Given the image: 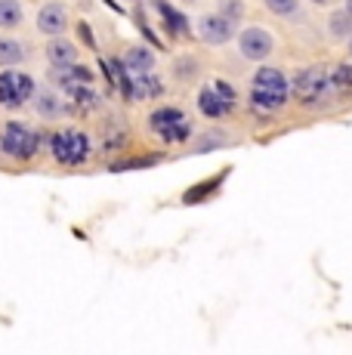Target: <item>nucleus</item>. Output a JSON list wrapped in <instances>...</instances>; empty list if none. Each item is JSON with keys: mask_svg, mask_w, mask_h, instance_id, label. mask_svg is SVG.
<instances>
[{"mask_svg": "<svg viewBox=\"0 0 352 355\" xmlns=\"http://www.w3.org/2000/svg\"><path fill=\"white\" fill-rule=\"evenodd\" d=\"M25 22V6L19 0H0V31H16Z\"/></svg>", "mask_w": 352, "mask_h": 355, "instance_id": "17", "label": "nucleus"}, {"mask_svg": "<svg viewBox=\"0 0 352 355\" xmlns=\"http://www.w3.org/2000/svg\"><path fill=\"white\" fill-rule=\"evenodd\" d=\"M275 16H294L297 12V0H263Z\"/></svg>", "mask_w": 352, "mask_h": 355, "instance_id": "21", "label": "nucleus"}, {"mask_svg": "<svg viewBox=\"0 0 352 355\" xmlns=\"http://www.w3.org/2000/svg\"><path fill=\"white\" fill-rule=\"evenodd\" d=\"M50 148L53 161L59 167H80V164L90 161V152H93V142L84 130H74V127H62V130H53L44 142Z\"/></svg>", "mask_w": 352, "mask_h": 355, "instance_id": "2", "label": "nucleus"}, {"mask_svg": "<svg viewBox=\"0 0 352 355\" xmlns=\"http://www.w3.org/2000/svg\"><path fill=\"white\" fill-rule=\"evenodd\" d=\"M188 3H192V0H188Z\"/></svg>", "mask_w": 352, "mask_h": 355, "instance_id": "25", "label": "nucleus"}, {"mask_svg": "<svg viewBox=\"0 0 352 355\" xmlns=\"http://www.w3.org/2000/svg\"><path fill=\"white\" fill-rule=\"evenodd\" d=\"M50 80L53 84H59L62 90H71V87H87V84H93V71L87 65H69V68H53V74H50Z\"/></svg>", "mask_w": 352, "mask_h": 355, "instance_id": "14", "label": "nucleus"}, {"mask_svg": "<svg viewBox=\"0 0 352 355\" xmlns=\"http://www.w3.org/2000/svg\"><path fill=\"white\" fill-rule=\"evenodd\" d=\"M272 46H275V40L266 28H247L238 34V50L250 62H263V59L272 53Z\"/></svg>", "mask_w": 352, "mask_h": 355, "instance_id": "9", "label": "nucleus"}, {"mask_svg": "<svg viewBox=\"0 0 352 355\" xmlns=\"http://www.w3.org/2000/svg\"><path fill=\"white\" fill-rule=\"evenodd\" d=\"M290 96V84L288 78L279 71V68H260L250 80V102L254 108H266V112H275L281 108Z\"/></svg>", "mask_w": 352, "mask_h": 355, "instance_id": "3", "label": "nucleus"}, {"mask_svg": "<svg viewBox=\"0 0 352 355\" xmlns=\"http://www.w3.org/2000/svg\"><path fill=\"white\" fill-rule=\"evenodd\" d=\"M349 53H352V44H349Z\"/></svg>", "mask_w": 352, "mask_h": 355, "instance_id": "24", "label": "nucleus"}, {"mask_svg": "<svg viewBox=\"0 0 352 355\" xmlns=\"http://www.w3.org/2000/svg\"><path fill=\"white\" fill-rule=\"evenodd\" d=\"M331 90L337 93H352V65H337L331 74Z\"/></svg>", "mask_w": 352, "mask_h": 355, "instance_id": "20", "label": "nucleus"}, {"mask_svg": "<svg viewBox=\"0 0 352 355\" xmlns=\"http://www.w3.org/2000/svg\"><path fill=\"white\" fill-rule=\"evenodd\" d=\"M44 53H46L50 68H69L78 62V46H74V40H69V37H50Z\"/></svg>", "mask_w": 352, "mask_h": 355, "instance_id": "13", "label": "nucleus"}, {"mask_svg": "<svg viewBox=\"0 0 352 355\" xmlns=\"http://www.w3.org/2000/svg\"><path fill=\"white\" fill-rule=\"evenodd\" d=\"M328 90H331V74L324 71L322 65L303 68V71L294 78V84H290V93H294L300 102H306V105L322 102L324 96H328Z\"/></svg>", "mask_w": 352, "mask_h": 355, "instance_id": "6", "label": "nucleus"}, {"mask_svg": "<svg viewBox=\"0 0 352 355\" xmlns=\"http://www.w3.org/2000/svg\"><path fill=\"white\" fill-rule=\"evenodd\" d=\"M155 68V53L146 46H130L124 53V71L127 74H152Z\"/></svg>", "mask_w": 352, "mask_h": 355, "instance_id": "16", "label": "nucleus"}, {"mask_svg": "<svg viewBox=\"0 0 352 355\" xmlns=\"http://www.w3.org/2000/svg\"><path fill=\"white\" fill-rule=\"evenodd\" d=\"M155 6H158V12L164 16V25L170 28L173 34H188V22H186V16H179V12L173 10L167 0H155Z\"/></svg>", "mask_w": 352, "mask_h": 355, "instance_id": "18", "label": "nucleus"}, {"mask_svg": "<svg viewBox=\"0 0 352 355\" xmlns=\"http://www.w3.org/2000/svg\"><path fill=\"white\" fill-rule=\"evenodd\" d=\"M124 93L130 99H152V96H161V93H164V84H161L155 74H127Z\"/></svg>", "mask_w": 352, "mask_h": 355, "instance_id": "11", "label": "nucleus"}, {"mask_svg": "<svg viewBox=\"0 0 352 355\" xmlns=\"http://www.w3.org/2000/svg\"><path fill=\"white\" fill-rule=\"evenodd\" d=\"M198 34H201V37H204L211 46H220V44H226V40L235 34V19H232V16H222V12L201 16V19H198Z\"/></svg>", "mask_w": 352, "mask_h": 355, "instance_id": "10", "label": "nucleus"}, {"mask_svg": "<svg viewBox=\"0 0 352 355\" xmlns=\"http://www.w3.org/2000/svg\"><path fill=\"white\" fill-rule=\"evenodd\" d=\"M28 59V46L19 37H10V34H0V68H16Z\"/></svg>", "mask_w": 352, "mask_h": 355, "instance_id": "15", "label": "nucleus"}, {"mask_svg": "<svg viewBox=\"0 0 352 355\" xmlns=\"http://www.w3.org/2000/svg\"><path fill=\"white\" fill-rule=\"evenodd\" d=\"M148 127H152V133L158 136L161 142H170V146H182V142H188V136H192V118H188L182 108H173V105L155 108V112L148 114Z\"/></svg>", "mask_w": 352, "mask_h": 355, "instance_id": "4", "label": "nucleus"}, {"mask_svg": "<svg viewBox=\"0 0 352 355\" xmlns=\"http://www.w3.org/2000/svg\"><path fill=\"white\" fill-rule=\"evenodd\" d=\"M235 108V90L226 84V80H213L211 87L198 93V112L204 118H222Z\"/></svg>", "mask_w": 352, "mask_h": 355, "instance_id": "7", "label": "nucleus"}, {"mask_svg": "<svg viewBox=\"0 0 352 355\" xmlns=\"http://www.w3.org/2000/svg\"><path fill=\"white\" fill-rule=\"evenodd\" d=\"M226 173H229V170H222V173H216V176H213V180H211V182H201V186L188 189V195H186V198H182V201H186V204H198V201H204V198H207V195H213V192H216V189H220V186H222V180H226Z\"/></svg>", "mask_w": 352, "mask_h": 355, "instance_id": "19", "label": "nucleus"}, {"mask_svg": "<svg viewBox=\"0 0 352 355\" xmlns=\"http://www.w3.org/2000/svg\"><path fill=\"white\" fill-rule=\"evenodd\" d=\"M346 12H349V19H352V0H346Z\"/></svg>", "mask_w": 352, "mask_h": 355, "instance_id": "23", "label": "nucleus"}, {"mask_svg": "<svg viewBox=\"0 0 352 355\" xmlns=\"http://www.w3.org/2000/svg\"><path fill=\"white\" fill-rule=\"evenodd\" d=\"M35 22L44 37H62V34L69 31V10H65L62 3H56V0H50V3H44L37 10Z\"/></svg>", "mask_w": 352, "mask_h": 355, "instance_id": "8", "label": "nucleus"}, {"mask_svg": "<svg viewBox=\"0 0 352 355\" xmlns=\"http://www.w3.org/2000/svg\"><path fill=\"white\" fill-rule=\"evenodd\" d=\"M148 164H158V158H133V161H118V164H112V170H139V167H148Z\"/></svg>", "mask_w": 352, "mask_h": 355, "instance_id": "22", "label": "nucleus"}, {"mask_svg": "<svg viewBox=\"0 0 352 355\" xmlns=\"http://www.w3.org/2000/svg\"><path fill=\"white\" fill-rule=\"evenodd\" d=\"M31 105H35L37 118H44V121H56V118H62V114L71 112V105H65L62 96L53 90H37L35 99H31Z\"/></svg>", "mask_w": 352, "mask_h": 355, "instance_id": "12", "label": "nucleus"}, {"mask_svg": "<svg viewBox=\"0 0 352 355\" xmlns=\"http://www.w3.org/2000/svg\"><path fill=\"white\" fill-rule=\"evenodd\" d=\"M35 93H37V80L28 71H19V68H3L0 71V108L19 112V108L31 105Z\"/></svg>", "mask_w": 352, "mask_h": 355, "instance_id": "5", "label": "nucleus"}, {"mask_svg": "<svg viewBox=\"0 0 352 355\" xmlns=\"http://www.w3.org/2000/svg\"><path fill=\"white\" fill-rule=\"evenodd\" d=\"M46 136L37 133L35 127L22 124V121H6L0 127V155L12 164H28L35 161L44 148Z\"/></svg>", "mask_w": 352, "mask_h": 355, "instance_id": "1", "label": "nucleus"}]
</instances>
